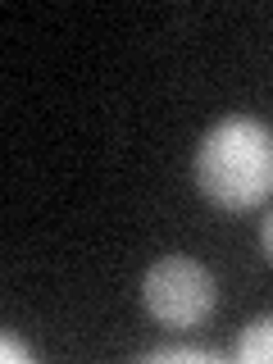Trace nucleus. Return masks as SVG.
Returning a JSON list of instances; mask_svg holds the SVG:
<instances>
[{
    "instance_id": "1",
    "label": "nucleus",
    "mask_w": 273,
    "mask_h": 364,
    "mask_svg": "<svg viewBox=\"0 0 273 364\" xmlns=\"http://www.w3.org/2000/svg\"><path fill=\"white\" fill-rule=\"evenodd\" d=\"M196 187L219 210H255L273 191V128L255 114H228L196 146Z\"/></svg>"
},
{
    "instance_id": "2",
    "label": "nucleus",
    "mask_w": 273,
    "mask_h": 364,
    "mask_svg": "<svg viewBox=\"0 0 273 364\" xmlns=\"http://www.w3.org/2000/svg\"><path fill=\"white\" fill-rule=\"evenodd\" d=\"M141 305L164 328H196L219 305V282L200 259L164 255L141 278Z\"/></svg>"
},
{
    "instance_id": "3",
    "label": "nucleus",
    "mask_w": 273,
    "mask_h": 364,
    "mask_svg": "<svg viewBox=\"0 0 273 364\" xmlns=\"http://www.w3.org/2000/svg\"><path fill=\"white\" fill-rule=\"evenodd\" d=\"M232 360L242 364H273V314H259L232 341Z\"/></svg>"
},
{
    "instance_id": "4",
    "label": "nucleus",
    "mask_w": 273,
    "mask_h": 364,
    "mask_svg": "<svg viewBox=\"0 0 273 364\" xmlns=\"http://www.w3.org/2000/svg\"><path fill=\"white\" fill-rule=\"evenodd\" d=\"M146 360H200V364H214V360H223L219 350H210V346H155V350H146Z\"/></svg>"
},
{
    "instance_id": "5",
    "label": "nucleus",
    "mask_w": 273,
    "mask_h": 364,
    "mask_svg": "<svg viewBox=\"0 0 273 364\" xmlns=\"http://www.w3.org/2000/svg\"><path fill=\"white\" fill-rule=\"evenodd\" d=\"M0 350H5V360H32V350L23 346V341L14 333H5V341H0Z\"/></svg>"
},
{
    "instance_id": "6",
    "label": "nucleus",
    "mask_w": 273,
    "mask_h": 364,
    "mask_svg": "<svg viewBox=\"0 0 273 364\" xmlns=\"http://www.w3.org/2000/svg\"><path fill=\"white\" fill-rule=\"evenodd\" d=\"M259 242H264V255L273 259V214H269L264 223H259Z\"/></svg>"
}]
</instances>
